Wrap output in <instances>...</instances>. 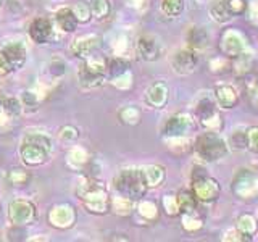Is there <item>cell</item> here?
I'll return each mask as SVG.
<instances>
[{
	"instance_id": "1",
	"label": "cell",
	"mask_w": 258,
	"mask_h": 242,
	"mask_svg": "<svg viewBox=\"0 0 258 242\" xmlns=\"http://www.w3.org/2000/svg\"><path fill=\"white\" fill-rule=\"evenodd\" d=\"M18 153L24 166L44 165L50 158L52 139L40 133H29L21 139Z\"/></svg>"
},
{
	"instance_id": "2",
	"label": "cell",
	"mask_w": 258,
	"mask_h": 242,
	"mask_svg": "<svg viewBox=\"0 0 258 242\" xmlns=\"http://www.w3.org/2000/svg\"><path fill=\"white\" fill-rule=\"evenodd\" d=\"M78 196L81 202H83V205L87 208V212L91 213L105 215L111 208V200L107 191H105L100 183H97L92 177H89L84 184L79 186Z\"/></svg>"
},
{
	"instance_id": "3",
	"label": "cell",
	"mask_w": 258,
	"mask_h": 242,
	"mask_svg": "<svg viewBox=\"0 0 258 242\" xmlns=\"http://www.w3.org/2000/svg\"><path fill=\"white\" fill-rule=\"evenodd\" d=\"M115 189L119 192V196H123L133 202L141 200L145 192H147V184L142 176V169L137 168H127L123 169L115 177Z\"/></svg>"
},
{
	"instance_id": "4",
	"label": "cell",
	"mask_w": 258,
	"mask_h": 242,
	"mask_svg": "<svg viewBox=\"0 0 258 242\" xmlns=\"http://www.w3.org/2000/svg\"><path fill=\"white\" fill-rule=\"evenodd\" d=\"M197 155L205 161H218L228 153V145L216 131H207L197 136L194 144Z\"/></svg>"
},
{
	"instance_id": "5",
	"label": "cell",
	"mask_w": 258,
	"mask_h": 242,
	"mask_svg": "<svg viewBox=\"0 0 258 242\" xmlns=\"http://www.w3.org/2000/svg\"><path fill=\"white\" fill-rule=\"evenodd\" d=\"M107 62L100 56H87L84 58V63L81 65V68L78 71L79 83L84 87H99L105 78H107Z\"/></svg>"
},
{
	"instance_id": "6",
	"label": "cell",
	"mask_w": 258,
	"mask_h": 242,
	"mask_svg": "<svg viewBox=\"0 0 258 242\" xmlns=\"http://www.w3.org/2000/svg\"><path fill=\"white\" fill-rule=\"evenodd\" d=\"M192 192L199 202H213L220 197L221 188L216 179L205 173V168L196 166L192 171Z\"/></svg>"
},
{
	"instance_id": "7",
	"label": "cell",
	"mask_w": 258,
	"mask_h": 242,
	"mask_svg": "<svg viewBox=\"0 0 258 242\" xmlns=\"http://www.w3.org/2000/svg\"><path fill=\"white\" fill-rule=\"evenodd\" d=\"M28 52L21 42H12L0 48V75H10L23 68Z\"/></svg>"
},
{
	"instance_id": "8",
	"label": "cell",
	"mask_w": 258,
	"mask_h": 242,
	"mask_svg": "<svg viewBox=\"0 0 258 242\" xmlns=\"http://www.w3.org/2000/svg\"><path fill=\"white\" fill-rule=\"evenodd\" d=\"M196 115L200 125L208 131L220 133L223 128V119L220 111H218L216 103L210 99V97H202L196 105Z\"/></svg>"
},
{
	"instance_id": "9",
	"label": "cell",
	"mask_w": 258,
	"mask_h": 242,
	"mask_svg": "<svg viewBox=\"0 0 258 242\" xmlns=\"http://www.w3.org/2000/svg\"><path fill=\"white\" fill-rule=\"evenodd\" d=\"M37 210L31 200L16 199L8 205V220L13 226H28L36 220Z\"/></svg>"
},
{
	"instance_id": "10",
	"label": "cell",
	"mask_w": 258,
	"mask_h": 242,
	"mask_svg": "<svg viewBox=\"0 0 258 242\" xmlns=\"http://www.w3.org/2000/svg\"><path fill=\"white\" fill-rule=\"evenodd\" d=\"M220 48L228 58H237L239 55L247 52V39L237 29H226L221 36Z\"/></svg>"
},
{
	"instance_id": "11",
	"label": "cell",
	"mask_w": 258,
	"mask_h": 242,
	"mask_svg": "<svg viewBox=\"0 0 258 242\" xmlns=\"http://www.w3.org/2000/svg\"><path fill=\"white\" fill-rule=\"evenodd\" d=\"M232 191L240 199H253L258 194V177L252 169H240L237 176H234Z\"/></svg>"
},
{
	"instance_id": "12",
	"label": "cell",
	"mask_w": 258,
	"mask_h": 242,
	"mask_svg": "<svg viewBox=\"0 0 258 242\" xmlns=\"http://www.w3.org/2000/svg\"><path fill=\"white\" fill-rule=\"evenodd\" d=\"M194 129V119L185 115V113H176V115L169 116L166 119V123L161 128V133L165 137L169 139H181L187 133H190Z\"/></svg>"
},
{
	"instance_id": "13",
	"label": "cell",
	"mask_w": 258,
	"mask_h": 242,
	"mask_svg": "<svg viewBox=\"0 0 258 242\" xmlns=\"http://www.w3.org/2000/svg\"><path fill=\"white\" fill-rule=\"evenodd\" d=\"M199 65V56L194 48H181L177 50L173 58H171V67L177 73V75H190V73L196 71Z\"/></svg>"
},
{
	"instance_id": "14",
	"label": "cell",
	"mask_w": 258,
	"mask_h": 242,
	"mask_svg": "<svg viewBox=\"0 0 258 242\" xmlns=\"http://www.w3.org/2000/svg\"><path fill=\"white\" fill-rule=\"evenodd\" d=\"M29 37L36 44H48L53 39V23L47 16H37L29 24Z\"/></svg>"
},
{
	"instance_id": "15",
	"label": "cell",
	"mask_w": 258,
	"mask_h": 242,
	"mask_svg": "<svg viewBox=\"0 0 258 242\" xmlns=\"http://www.w3.org/2000/svg\"><path fill=\"white\" fill-rule=\"evenodd\" d=\"M48 221H50L52 226L55 228H71L76 221V213L73 207L70 205H56L52 208V212L48 213Z\"/></svg>"
},
{
	"instance_id": "16",
	"label": "cell",
	"mask_w": 258,
	"mask_h": 242,
	"mask_svg": "<svg viewBox=\"0 0 258 242\" xmlns=\"http://www.w3.org/2000/svg\"><path fill=\"white\" fill-rule=\"evenodd\" d=\"M136 48H137L139 56L145 62H155L160 58V55H161L160 42L152 36H141L139 40H137Z\"/></svg>"
},
{
	"instance_id": "17",
	"label": "cell",
	"mask_w": 258,
	"mask_h": 242,
	"mask_svg": "<svg viewBox=\"0 0 258 242\" xmlns=\"http://www.w3.org/2000/svg\"><path fill=\"white\" fill-rule=\"evenodd\" d=\"M100 44V37L99 36H83L73 40V44L70 47L71 53L79 58H87L91 56L92 52L95 50Z\"/></svg>"
},
{
	"instance_id": "18",
	"label": "cell",
	"mask_w": 258,
	"mask_h": 242,
	"mask_svg": "<svg viewBox=\"0 0 258 242\" xmlns=\"http://www.w3.org/2000/svg\"><path fill=\"white\" fill-rule=\"evenodd\" d=\"M53 20H55L56 26H58L63 32H75L79 24V20L76 18L75 12H73V8H70V7H63L60 10H56Z\"/></svg>"
},
{
	"instance_id": "19",
	"label": "cell",
	"mask_w": 258,
	"mask_h": 242,
	"mask_svg": "<svg viewBox=\"0 0 258 242\" xmlns=\"http://www.w3.org/2000/svg\"><path fill=\"white\" fill-rule=\"evenodd\" d=\"M215 97H216V102L220 105L221 108H234L239 102V95L237 91L229 84H221V86H216L215 89Z\"/></svg>"
},
{
	"instance_id": "20",
	"label": "cell",
	"mask_w": 258,
	"mask_h": 242,
	"mask_svg": "<svg viewBox=\"0 0 258 242\" xmlns=\"http://www.w3.org/2000/svg\"><path fill=\"white\" fill-rule=\"evenodd\" d=\"M145 99H147V103L150 105V107L163 108L166 105V102H168V87H166V84H163V83L152 84L149 87Z\"/></svg>"
},
{
	"instance_id": "21",
	"label": "cell",
	"mask_w": 258,
	"mask_h": 242,
	"mask_svg": "<svg viewBox=\"0 0 258 242\" xmlns=\"http://www.w3.org/2000/svg\"><path fill=\"white\" fill-rule=\"evenodd\" d=\"M142 176L145 179V184L147 188H157V186H161L166 177L165 168L158 166V165H149L142 168Z\"/></svg>"
},
{
	"instance_id": "22",
	"label": "cell",
	"mask_w": 258,
	"mask_h": 242,
	"mask_svg": "<svg viewBox=\"0 0 258 242\" xmlns=\"http://www.w3.org/2000/svg\"><path fill=\"white\" fill-rule=\"evenodd\" d=\"M187 45L194 50H202V48H205L207 44H208V34L204 28L200 26H192L189 31H187Z\"/></svg>"
},
{
	"instance_id": "23",
	"label": "cell",
	"mask_w": 258,
	"mask_h": 242,
	"mask_svg": "<svg viewBox=\"0 0 258 242\" xmlns=\"http://www.w3.org/2000/svg\"><path fill=\"white\" fill-rule=\"evenodd\" d=\"M107 73L110 79H118L121 76H124L129 73V63L124 60L123 56H116L107 62Z\"/></svg>"
},
{
	"instance_id": "24",
	"label": "cell",
	"mask_w": 258,
	"mask_h": 242,
	"mask_svg": "<svg viewBox=\"0 0 258 242\" xmlns=\"http://www.w3.org/2000/svg\"><path fill=\"white\" fill-rule=\"evenodd\" d=\"M177 202H179V210L184 215L197 213V197L194 196V192L189 191H181L177 194Z\"/></svg>"
},
{
	"instance_id": "25",
	"label": "cell",
	"mask_w": 258,
	"mask_h": 242,
	"mask_svg": "<svg viewBox=\"0 0 258 242\" xmlns=\"http://www.w3.org/2000/svg\"><path fill=\"white\" fill-rule=\"evenodd\" d=\"M210 15L213 16V20L218 23H229L232 20V13L229 12L226 0H216L215 4L210 7Z\"/></svg>"
},
{
	"instance_id": "26",
	"label": "cell",
	"mask_w": 258,
	"mask_h": 242,
	"mask_svg": "<svg viewBox=\"0 0 258 242\" xmlns=\"http://www.w3.org/2000/svg\"><path fill=\"white\" fill-rule=\"evenodd\" d=\"M23 107L24 105L20 99H15V97H4V111L10 119L18 118L23 111Z\"/></svg>"
},
{
	"instance_id": "27",
	"label": "cell",
	"mask_w": 258,
	"mask_h": 242,
	"mask_svg": "<svg viewBox=\"0 0 258 242\" xmlns=\"http://www.w3.org/2000/svg\"><path fill=\"white\" fill-rule=\"evenodd\" d=\"M92 18L103 20L110 15V2L108 0H89Z\"/></svg>"
},
{
	"instance_id": "28",
	"label": "cell",
	"mask_w": 258,
	"mask_h": 242,
	"mask_svg": "<svg viewBox=\"0 0 258 242\" xmlns=\"http://www.w3.org/2000/svg\"><path fill=\"white\" fill-rule=\"evenodd\" d=\"M256 228H258V224H256L255 218L252 215H242V216H239V220H237V229L240 232H244L245 236L252 237V234L256 232Z\"/></svg>"
},
{
	"instance_id": "29",
	"label": "cell",
	"mask_w": 258,
	"mask_h": 242,
	"mask_svg": "<svg viewBox=\"0 0 258 242\" xmlns=\"http://www.w3.org/2000/svg\"><path fill=\"white\" fill-rule=\"evenodd\" d=\"M161 12L166 16H179L184 12V0H161Z\"/></svg>"
},
{
	"instance_id": "30",
	"label": "cell",
	"mask_w": 258,
	"mask_h": 242,
	"mask_svg": "<svg viewBox=\"0 0 258 242\" xmlns=\"http://www.w3.org/2000/svg\"><path fill=\"white\" fill-rule=\"evenodd\" d=\"M119 118L126 125H137L141 119V111L136 107H124L119 111Z\"/></svg>"
},
{
	"instance_id": "31",
	"label": "cell",
	"mask_w": 258,
	"mask_h": 242,
	"mask_svg": "<svg viewBox=\"0 0 258 242\" xmlns=\"http://www.w3.org/2000/svg\"><path fill=\"white\" fill-rule=\"evenodd\" d=\"M231 142L234 145V149H237V150L248 149V145H247V129H234V133L231 136Z\"/></svg>"
},
{
	"instance_id": "32",
	"label": "cell",
	"mask_w": 258,
	"mask_h": 242,
	"mask_svg": "<svg viewBox=\"0 0 258 242\" xmlns=\"http://www.w3.org/2000/svg\"><path fill=\"white\" fill-rule=\"evenodd\" d=\"M73 12H75V15H76V18L79 20V23H87L89 20L92 18L91 7H89V4L78 2L76 7H73Z\"/></svg>"
},
{
	"instance_id": "33",
	"label": "cell",
	"mask_w": 258,
	"mask_h": 242,
	"mask_svg": "<svg viewBox=\"0 0 258 242\" xmlns=\"http://www.w3.org/2000/svg\"><path fill=\"white\" fill-rule=\"evenodd\" d=\"M163 207L166 210V213L168 215H177V213H181V210H179V202H177V196H165L163 199Z\"/></svg>"
},
{
	"instance_id": "34",
	"label": "cell",
	"mask_w": 258,
	"mask_h": 242,
	"mask_svg": "<svg viewBox=\"0 0 258 242\" xmlns=\"http://www.w3.org/2000/svg\"><path fill=\"white\" fill-rule=\"evenodd\" d=\"M29 179V173L21 171V169H12L10 174H8V181L15 186H24Z\"/></svg>"
},
{
	"instance_id": "35",
	"label": "cell",
	"mask_w": 258,
	"mask_h": 242,
	"mask_svg": "<svg viewBox=\"0 0 258 242\" xmlns=\"http://www.w3.org/2000/svg\"><path fill=\"white\" fill-rule=\"evenodd\" d=\"M228 4L229 12L232 13V16H237V15H244L247 12V2L245 0H226Z\"/></svg>"
},
{
	"instance_id": "36",
	"label": "cell",
	"mask_w": 258,
	"mask_h": 242,
	"mask_svg": "<svg viewBox=\"0 0 258 242\" xmlns=\"http://www.w3.org/2000/svg\"><path fill=\"white\" fill-rule=\"evenodd\" d=\"M245 83H247V92L250 95V99L258 107V78L250 76Z\"/></svg>"
},
{
	"instance_id": "37",
	"label": "cell",
	"mask_w": 258,
	"mask_h": 242,
	"mask_svg": "<svg viewBox=\"0 0 258 242\" xmlns=\"http://www.w3.org/2000/svg\"><path fill=\"white\" fill-rule=\"evenodd\" d=\"M247 145L252 152H258V126L247 129Z\"/></svg>"
},
{
	"instance_id": "38",
	"label": "cell",
	"mask_w": 258,
	"mask_h": 242,
	"mask_svg": "<svg viewBox=\"0 0 258 242\" xmlns=\"http://www.w3.org/2000/svg\"><path fill=\"white\" fill-rule=\"evenodd\" d=\"M139 212L142 216L145 218H155L157 216V207L152 204V202H141V205H139Z\"/></svg>"
},
{
	"instance_id": "39",
	"label": "cell",
	"mask_w": 258,
	"mask_h": 242,
	"mask_svg": "<svg viewBox=\"0 0 258 242\" xmlns=\"http://www.w3.org/2000/svg\"><path fill=\"white\" fill-rule=\"evenodd\" d=\"M21 102L24 107H36L37 105V100H36V97L32 95V92H23Z\"/></svg>"
},
{
	"instance_id": "40",
	"label": "cell",
	"mask_w": 258,
	"mask_h": 242,
	"mask_svg": "<svg viewBox=\"0 0 258 242\" xmlns=\"http://www.w3.org/2000/svg\"><path fill=\"white\" fill-rule=\"evenodd\" d=\"M4 4H5V0H0V8L4 7Z\"/></svg>"
},
{
	"instance_id": "41",
	"label": "cell",
	"mask_w": 258,
	"mask_h": 242,
	"mask_svg": "<svg viewBox=\"0 0 258 242\" xmlns=\"http://www.w3.org/2000/svg\"><path fill=\"white\" fill-rule=\"evenodd\" d=\"M0 240H2V237H0Z\"/></svg>"
}]
</instances>
